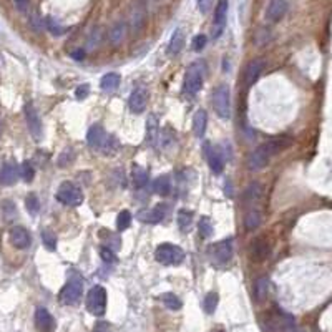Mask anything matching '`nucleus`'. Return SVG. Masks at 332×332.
Returning a JSON list of instances; mask_svg holds the SVG:
<instances>
[{"label":"nucleus","mask_w":332,"mask_h":332,"mask_svg":"<svg viewBox=\"0 0 332 332\" xmlns=\"http://www.w3.org/2000/svg\"><path fill=\"white\" fill-rule=\"evenodd\" d=\"M153 189H154V193L160 196H168L171 193V178H169L168 174L158 176L153 183Z\"/></svg>","instance_id":"bb28decb"},{"label":"nucleus","mask_w":332,"mask_h":332,"mask_svg":"<svg viewBox=\"0 0 332 332\" xmlns=\"http://www.w3.org/2000/svg\"><path fill=\"white\" fill-rule=\"evenodd\" d=\"M214 110L218 113V116L223 120H228L231 116V90L226 83H221L220 87H216L214 95Z\"/></svg>","instance_id":"20e7f679"},{"label":"nucleus","mask_w":332,"mask_h":332,"mask_svg":"<svg viewBox=\"0 0 332 332\" xmlns=\"http://www.w3.org/2000/svg\"><path fill=\"white\" fill-rule=\"evenodd\" d=\"M166 214H168V204L161 203V204H158V206H154L153 209H143V211H140L138 218H140L141 221H145V223L157 224V223H160L161 220H165Z\"/></svg>","instance_id":"dca6fc26"},{"label":"nucleus","mask_w":332,"mask_h":332,"mask_svg":"<svg viewBox=\"0 0 332 332\" xmlns=\"http://www.w3.org/2000/svg\"><path fill=\"white\" fill-rule=\"evenodd\" d=\"M145 17H146V13H145L143 5L141 4L135 5V9L131 10V15H130V27H131L133 33H138L141 30V27L145 24Z\"/></svg>","instance_id":"4be33fe9"},{"label":"nucleus","mask_w":332,"mask_h":332,"mask_svg":"<svg viewBox=\"0 0 332 332\" xmlns=\"http://www.w3.org/2000/svg\"><path fill=\"white\" fill-rule=\"evenodd\" d=\"M196 2H198V9H200L203 15L209 13L211 9H213V5H214V0H196Z\"/></svg>","instance_id":"c03bdc74"},{"label":"nucleus","mask_w":332,"mask_h":332,"mask_svg":"<svg viewBox=\"0 0 332 332\" xmlns=\"http://www.w3.org/2000/svg\"><path fill=\"white\" fill-rule=\"evenodd\" d=\"M25 120H27V126L30 130V135L33 136V140H40L42 138V122L37 110L33 108L32 103L25 105Z\"/></svg>","instance_id":"ddd939ff"},{"label":"nucleus","mask_w":332,"mask_h":332,"mask_svg":"<svg viewBox=\"0 0 332 332\" xmlns=\"http://www.w3.org/2000/svg\"><path fill=\"white\" fill-rule=\"evenodd\" d=\"M128 105H130V110L133 113H143L146 110V105H148V90L143 87L133 90L131 95H130Z\"/></svg>","instance_id":"a211bd4d"},{"label":"nucleus","mask_w":332,"mask_h":332,"mask_svg":"<svg viewBox=\"0 0 332 332\" xmlns=\"http://www.w3.org/2000/svg\"><path fill=\"white\" fill-rule=\"evenodd\" d=\"M267 292H269V279L267 278H261L256 281V286H254V299L258 302L264 301Z\"/></svg>","instance_id":"7c9ffc66"},{"label":"nucleus","mask_w":332,"mask_h":332,"mask_svg":"<svg viewBox=\"0 0 332 332\" xmlns=\"http://www.w3.org/2000/svg\"><path fill=\"white\" fill-rule=\"evenodd\" d=\"M100 256H102V259L105 261V263H108V264H115L116 263L115 251L110 249L108 246H102V248H100Z\"/></svg>","instance_id":"a19ab883"},{"label":"nucleus","mask_w":332,"mask_h":332,"mask_svg":"<svg viewBox=\"0 0 332 332\" xmlns=\"http://www.w3.org/2000/svg\"><path fill=\"white\" fill-rule=\"evenodd\" d=\"M148 183V173L145 171L141 166H135L133 168V185H135L136 189L146 186Z\"/></svg>","instance_id":"2f4dec72"},{"label":"nucleus","mask_w":332,"mask_h":332,"mask_svg":"<svg viewBox=\"0 0 332 332\" xmlns=\"http://www.w3.org/2000/svg\"><path fill=\"white\" fill-rule=\"evenodd\" d=\"M73 158H75V154H73V151H72V148H67V150L63 151V154L60 157V160H58V165H60V166H67Z\"/></svg>","instance_id":"49530a36"},{"label":"nucleus","mask_w":332,"mask_h":332,"mask_svg":"<svg viewBox=\"0 0 332 332\" xmlns=\"http://www.w3.org/2000/svg\"><path fill=\"white\" fill-rule=\"evenodd\" d=\"M131 226V213L128 209H123L116 218V228L118 231H125Z\"/></svg>","instance_id":"f704fd0d"},{"label":"nucleus","mask_w":332,"mask_h":332,"mask_svg":"<svg viewBox=\"0 0 332 332\" xmlns=\"http://www.w3.org/2000/svg\"><path fill=\"white\" fill-rule=\"evenodd\" d=\"M108 37H110V42L113 45H120L126 37V24L125 22H116L115 25L110 28Z\"/></svg>","instance_id":"cd10ccee"},{"label":"nucleus","mask_w":332,"mask_h":332,"mask_svg":"<svg viewBox=\"0 0 332 332\" xmlns=\"http://www.w3.org/2000/svg\"><path fill=\"white\" fill-rule=\"evenodd\" d=\"M206 123H208V115L204 110H198L193 116V133L196 138H203L204 131H206Z\"/></svg>","instance_id":"b1692460"},{"label":"nucleus","mask_w":332,"mask_h":332,"mask_svg":"<svg viewBox=\"0 0 332 332\" xmlns=\"http://www.w3.org/2000/svg\"><path fill=\"white\" fill-rule=\"evenodd\" d=\"M261 223H263V214L259 213V211L256 209H251L248 214L244 216V226H246V229L248 231H254V229H258Z\"/></svg>","instance_id":"c756f323"},{"label":"nucleus","mask_w":332,"mask_h":332,"mask_svg":"<svg viewBox=\"0 0 332 332\" xmlns=\"http://www.w3.org/2000/svg\"><path fill=\"white\" fill-rule=\"evenodd\" d=\"M25 206L28 209V213L30 214H37L38 209H40V203H38V198L35 194H28L27 200H25Z\"/></svg>","instance_id":"ea45409f"},{"label":"nucleus","mask_w":332,"mask_h":332,"mask_svg":"<svg viewBox=\"0 0 332 332\" xmlns=\"http://www.w3.org/2000/svg\"><path fill=\"white\" fill-rule=\"evenodd\" d=\"M83 281L80 278H72L60 291V301L67 306H75L82 299Z\"/></svg>","instance_id":"0eeeda50"},{"label":"nucleus","mask_w":332,"mask_h":332,"mask_svg":"<svg viewBox=\"0 0 332 332\" xmlns=\"http://www.w3.org/2000/svg\"><path fill=\"white\" fill-rule=\"evenodd\" d=\"M100 35H102L100 28H95L93 33H91V37L88 38V48H95L98 44H100Z\"/></svg>","instance_id":"de8ad7c7"},{"label":"nucleus","mask_w":332,"mask_h":332,"mask_svg":"<svg viewBox=\"0 0 332 332\" xmlns=\"http://www.w3.org/2000/svg\"><path fill=\"white\" fill-rule=\"evenodd\" d=\"M10 243L15 246L17 249H27L30 248L32 244V236L25 228L22 226H15V228L10 229Z\"/></svg>","instance_id":"f3484780"},{"label":"nucleus","mask_w":332,"mask_h":332,"mask_svg":"<svg viewBox=\"0 0 332 332\" xmlns=\"http://www.w3.org/2000/svg\"><path fill=\"white\" fill-rule=\"evenodd\" d=\"M220 332H221V330H220Z\"/></svg>","instance_id":"5fc2aeb1"},{"label":"nucleus","mask_w":332,"mask_h":332,"mask_svg":"<svg viewBox=\"0 0 332 332\" xmlns=\"http://www.w3.org/2000/svg\"><path fill=\"white\" fill-rule=\"evenodd\" d=\"M154 258L160 264L163 266H178L183 263L185 259V251H183L180 246H174V244H160L157 251H154Z\"/></svg>","instance_id":"f03ea898"},{"label":"nucleus","mask_w":332,"mask_h":332,"mask_svg":"<svg viewBox=\"0 0 332 332\" xmlns=\"http://www.w3.org/2000/svg\"><path fill=\"white\" fill-rule=\"evenodd\" d=\"M87 141L91 148L95 150H105V153H110L108 148H111V143H116L113 136H108L107 131L102 125H93L87 133Z\"/></svg>","instance_id":"423d86ee"},{"label":"nucleus","mask_w":332,"mask_h":332,"mask_svg":"<svg viewBox=\"0 0 332 332\" xmlns=\"http://www.w3.org/2000/svg\"><path fill=\"white\" fill-rule=\"evenodd\" d=\"M206 44H208V37H206V35H203V33L196 35V37L193 38V50L201 52L203 48L206 47Z\"/></svg>","instance_id":"37998d69"},{"label":"nucleus","mask_w":332,"mask_h":332,"mask_svg":"<svg viewBox=\"0 0 332 332\" xmlns=\"http://www.w3.org/2000/svg\"><path fill=\"white\" fill-rule=\"evenodd\" d=\"M292 145V138L291 136H286V135H279V136H274L271 140H267L266 143H263V150L269 154V157H276L281 151L287 150L289 146Z\"/></svg>","instance_id":"1a4fd4ad"},{"label":"nucleus","mask_w":332,"mask_h":332,"mask_svg":"<svg viewBox=\"0 0 332 332\" xmlns=\"http://www.w3.org/2000/svg\"><path fill=\"white\" fill-rule=\"evenodd\" d=\"M218 302H220V298H218L216 292H209L206 298L203 301V306H204V310H206V314H213L216 307H218Z\"/></svg>","instance_id":"c9c22d12"},{"label":"nucleus","mask_w":332,"mask_h":332,"mask_svg":"<svg viewBox=\"0 0 332 332\" xmlns=\"http://www.w3.org/2000/svg\"><path fill=\"white\" fill-rule=\"evenodd\" d=\"M88 93H90V87H88L87 83L80 85V87L76 88V91H75V95H76V98H79V100H83V98H87Z\"/></svg>","instance_id":"09e8293b"},{"label":"nucleus","mask_w":332,"mask_h":332,"mask_svg":"<svg viewBox=\"0 0 332 332\" xmlns=\"http://www.w3.org/2000/svg\"><path fill=\"white\" fill-rule=\"evenodd\" d=\"M35 326L38 332H55V319L45 307H37L35 310Z\"/></svg>","instance_id":"4468645a"},{"label":"nucleus","mask_w":332,"mask_h":332,"mask_svg":"<svg viewBox=\"0 0 332 332\" xmlns=\"http://www.w3.org/2000/svg\"><path fill=\"white\" fill-rule=\"evenodd\" d=\"M286 12H287L286 0H269V5H267V10H266V18L269 22L276 24L284 17Z\"/></svg>","instance_id":"aec40b11"},{"label":"nucleus","mask_w":332,"mask_h":332,"mask_svg":"<svg viewBox=\"0 0 332 332\" xmlns=\"http://www.w3.org/2000/svg\"><path fill=\"white\" fill-rule=\"evenodd\" d=\"M158 140V116L151 113L146 120V141L150 145H157Z\"/></svg>","instance_id":"393cba45"},{"label":"nucleus","mask_w":332,"mask_h":332,"mask_svg":"<svg viewBox=\"0 0 332 332\" xmlns=\"http://www.w3.org/2000/svg\"><path fill=\"white\" fill-rule=\"evenodd\" d=\"M204 62L198 60L193 62L188 67L185 73V91L188 95H196L203 87V76H204Z\"/></svg>","instance_id":"f257e3e1"},{"label":"nucleus","mask_w":332,"mask_h":332,"mask_svg":"<svg viewBox=\"0 0 332 332\" xmlns=\"http://www.w3.org/2000/svg\"><path fill=\"white\" fill-rule=\"evenodd\" d=\"M264 70V62L263 60H251L248 65L244 68V82L248 87H252L254 83L259 80L261 73H263Z\"/></svg>","instance_id":"6ab92c4d"},{"label":"nucleus","mask_w":332,"mask_h":332,"mask_svg":"<svg viewBox=\"0 0 332 332\" xmlns=\"http://www.w3.org/2000/svg\"><path fill=\"white\" fill-rule=\"evenodd\" d=\"M200 235H201V238H211V235H213V224H211V220L208 216H203L201 220H200Z\"/></svg>","instance_id":"4c0bfd02"},{"label":"nucleus","mask_w":332,"mask_h":332,"mask_svg":"<svg viewBox=\"0 0 332 332\" xmlns=\"http://www.w3.org/2000/svg\"><path fill=\"white\" fill-rule=\"evenodd\" d=\"M42 241H44L45 248L48 251H55L56 249V236L50 229H44L42 231Z\"/></svg>","instance_id":"e433bc0d"},{"label":"nucleus","mask_w":332,"mask_h":332,"mask_svg":"<svg viewBox=\"0 0 332 332\" xmlns=\"http://www.w3.org/2000/svg\"><path fill=\"white\" fill-rule=\"evenodd\" d=\"M271 254L269 243L266 241V238H256L249 244V258L254 263H263Z\"/></svg>","instance_id":"9d476101"},{"label":"nucleus","mask_w":332,"mask_h":332,"mask_svg":"<svg viewBox=\"0 0 332 332\" xmlns=\"http://www.w3.org/2000/svg\"><path fill=\"white\" fill-rule=\"evenodd\" d=\"M161 301H163V304L168 309H171V310H178L183 306L181 299L176 294H173V292H165L163 296H161Z\"/></svg>","instance_id":"473e14b6"},{"label":"nucleus","mask_w":332,"mask_h":332,"mask_svg":"<svg viewBox=\"0 0 332 332\" xmlns=\"http://www.w3.org/2000/svg\"><path fill=\"white\" fill-rule=\"evenodd\" d=\"M263 193H264V189H263V185H259V183H251V185L246 188V191H244V200L246 203H258L261 198H263Z\"/></svg>","instance_id":"c85d7f7f"},{"label":"nucleus","mask_w":332,"mask_h":332,"mask_svg":"<svg viewBox=\"0 0 332 332\" xmlns=\"http://www.w3.org/2000/svg\"><path fill=\"white\" fill-rule=\"evenodd\" d=\"M87 309L93 316H103L107 310V291L102 286H93L87 294Z\"/></svg>","instance_id":"39448f33"},{"label":"nucleus","mask_w":332,"mask_h":332,"mask_svg":"<svg viewBox=\"0 0 332 332\" xmlns=\"http://www.w3.org/2000/svg\"><path fill=\"white\" fill-rule=\"evenodd\" d=\"M20 176V169L17 168L15 163H7L0 169V185L2 186H10L13 185Z\"/></svg>","instance_id":"412c9836"},{"label":"nucleus","mask_w":332,"mask_h":332,"mask_svg":"<svg viewBox=\"0 0 332 332\" xmlns=\"http://www.w3.org/2000/svg\"><path fill=\"white\" fill-rule=\"evenodd\" d=\"M0 133H2V118H0Z\"/></svg>","instance_id":"864d4df0"},{"label":"nucleus","mask_w":332,"mask_h":332,"mask_svg":"<svg viewBox=\"0 0 332 332\" xmlns=\"http://www.w3.org/2000/svg\"><path fill=\"white\" fill-rule=\"evenodd\" d=\"M269 161H271L269 154L263 150V146H258L248 157V168L251 171H261V169H264L269 165Z\"/></svg>","instance_id":"2eb2a0df"},{"label":"nucleus","mask_w":332,"mask_h":332,"mask_svg":"<svg viewBox=\"0 0 332 332\" xmlns=\"http://www.w3.org/2000/svg\"><path fill=\"white\" fill-rule=\"evenodd\" d=\"M2 209H4V214H5L7 220H12V218H15V214H17V209L10 201H4Z\"/></svg>","instance_id":"a18cd8bd"},{"label":"nucleus","mask_w":332,"mask_h":332,"mask_svg":"<svg viewBox=\"0 0 332 332\" xmlns=\"http://www.w3.org/2000/svg\"><path fill=\"white\" fill-rule=\"evenodd\" d=\"M209 256L216 266L228 264L232 258V239H223V241L213 244L209 248Z\"/></svg>","instance_id":"6e6552de"},{"label":"nucleus","mask_w":332,"mask_h":332,"mask_svg":"<svg viewBox=\"0 0 332 332\" xmlns=\"http://www.w3.org/2000/svg\"><path fill=\"white\" fill-rule=\"evenodd\" d=\"M45 24H47V28H48V30H50L53 35H63V33H65V28L56 24L52 17H47V18H45Z\"/></svg>","instance_id":"79ce46f5"},{"label":"nucleus","mask_w":332,"mask_h":332,"mask_svg":"<svg viewBox=\"0 0 332 332\" xmlns=\"http://www.w3.org/2000/svg\"><path fill=\"white\" fill-rule=\"evenodd\" d=\"M120 83H122V76L115 72H110L107 75H103V79L100 80V87L103 91H115Z\"/></svg>","instance_id":"a878e982"},{"label":"nucleus","mask_w":332,"mask_h":332,"mask_svg":"<svg viewBox=\"0 0 332 332\" xmlns=\"http://www.w3.org/2000/svg\"><path fill=\"white\" fill-rule=\"evenodd\" d=\"M93 332H111L110 322H107V321H100V322H96V324H95V327H93Z\"/></svg>","instance_id":"8fccbe9b"},{"label":"nucleus","mask_w":332,"mask_h":332,"mask_svg":"<svg viewBox=\"0 0 332 332\" xmlns=\"http://www.w3.org/2000/svg\"><path fill=\"white\" fill-rule=\"evenodd\" d=\"M28 4H30V0H15V7L20 10V12H27L28 9Z\"/></svg>","instance_id":"3c124183"},{"label":"nucleus","mask_w":332,"mask_h":332,"mask_svg":"<svg viewBox=\"0 0 332 332\" xmlns=\"http://www.w3.org/2000/svg\"><path fill=\"white\" fill-rule=\"evenodd\" d=\"M20 176H22V180L27 181V183H30L33 180L35 169H33L30 161H24V163H22V166H20Z\"/></svg>","instance_id":"58836bf2"},{"label":"nucleus","mask_w":332,"mask_h":332,"mask_svg":"<svg viewBox=\"0 0 332 332\" xmlns=\"http://www.w3.org/2000/svg\"><path fill=\"white\" fill-rule=\"evenodd\" d=\"M226 17H228V0H220V4L216 5L214 10V20H213V37L220 38L224 27H226Z\"/></svg>","instance_id":"f8f14e48"},{"label":"nucleus","mask_w":332,"mask_h":332,"mask_svg":"<svg viewBox=\"0 0 332 332\" xmlns=\"http://www.w3.org/2000/svg\"><path fill=\"white\" fill-rule=\"evenodd\" d=\"M191 223H193V213H191V211L180 209L178 211V226H180V229L186 232L189 229V226H191Z\"/></svg>","instance_id":"72a5a7b5"},{"label":"nucleus","mask_w":332,"mask_h":332,"mask_svg":"<svg viewBox=\"0 0 332 332\" xmlns=\"http://www.w3.org/2000/svg\"><path fill=\"white\" fill-rule=\"evenodd\" d=\"M72 56H73L75 60H82V58H85V52L83 50H75L72 53Z\"/></svg>","instance_id":"603ef678"},{"label":"nucleus","mask_w":332,"mask_h":332,"mask_svg":"<svg viewBox=\"0 0 332 332\" xmlns=\"http://www.w3.org/2000/svg\"><path fill=\"white\" fill-rule=\"evenodd\" d=\"M204 154H206V160H208L211 171H213L214 174H221L223 169H224V160L221 157V151L211 145L209 141H206V143H204Z\"/></svg>","instance_id":"9b49d317"},{"label":"nucleus","mask_w":332,"mask_h":332,"mask_svg":"<svg viewBox=\"0 0 332 332\" xmlns=\"http://www.w3.org/2000/svg\"><path fill=\"white\" fill-rule=\"evenodd\" d=\"M185 33H183L181 28H176L174 33L171 35V40H169V44H168V55H178L181 50H183V47H185Z\"/></svg>","instance_id":"5701e85b"},{"label":"nucleus","mask_w":332,"mask_h":332,"mask_svg":"<svg viewBox=\"0 0 332 332\" xmlns=\"http://www.w3.org/2000/svg\"><path fill=\"white\" fill-rule=\"evenodd\" d=\"M55 198H56V201H60L62 204H65V206H80L85 200L82 189L70 181L62 183L58 189H56Z\"/></svg>","instance_id":"7ed1b4c3"}]
</instances>
